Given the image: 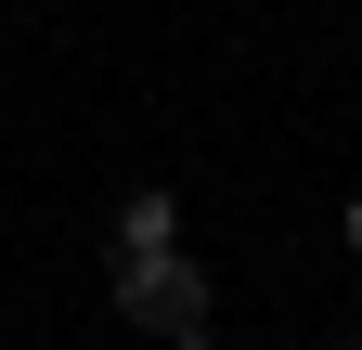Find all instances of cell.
I'll return each mask as SVG.
<instances>
[{"mask_svg": "<svg viewBox=\"0 0 362 350\" xmlns=\"http://www.w3.org/2000/svg\"><path fill=\"white\" fill-rule=\"evenodd\" d=\"M117 324H143V337H181V324H207V273H194V247H168V259H117Z\"/></svg>", "mask_w": 362, "mask_h": 350, "instance_id": "6da1fadb", "label": "cell"}, {"mask_svg": "<svg viewBox=\"0 0 362 350\" xmlns=\"http://www.w3.org/2000/svg\"><path fill=\"white\" fill-rule=\"evenodd\" d=\"M181 247V195L143 182V195H117V259H168Z\"/></svg>", "mask_w": 362, "mask_h": 350, "instance_id": "7a4b0ae2", "label": "cell"}, {"mask_svg": "<svg viewBox=\"0 0 362 350\" xmlns=\"http://www.w3.org/2000/svg\"><path fill=\"white\" fill-rule=\"evenodd\" d=\"M337 234H349V259H362V195H349V208H337Z\"/></svg>", "mask_w": 362, "mask_h": 350, "instance_id": "3957f363", "label": "cell"}, {"mask_svg": "<svg viewBox=\"0 0 362 350\" xmlns=\"http://www.w3.org/2000/svg\"><path fill=\"white\" fill-rule=\"evenodd\" d=\"M168 350H207V324H181V337H168Z\"/></svg>", "mask_w": 362, "mask_h": 350, "instance_id": "277c9868", "label": "cell"}, {"mask_svg": "<svg viewBox=\"0 0 362 350\" xmlns=\"http://www.w3.org/2000/svg\"><path fill=\"white\" fill-rule=\"evenodd\" d=\"M349 350H362V312H349Z\"/></svg>", "mask_w": 362, "mask_h": 350, "instance_id": "5b68a950", "label": "cell"}]
</instances>
